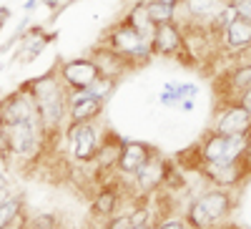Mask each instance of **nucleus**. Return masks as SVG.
<instances>
[{
    "label": "nucleus",
    "instance_id": "nucleus-30",
    "mask_svg": "<svg viewBox=\"0 0 251 229\" xmlns=\"http://www.w3.org/2000/svg\"><path fill=\"white\" fill-rule=\"evenodd\" d=\"M13 18V10L8 5H0V33H3V28L8 26V20Z\"/></svg>",
    "mask_w": 251,
    "mask_h": 229
},
{
    "label": "nucleus",
    "instance_id": "nucleus-15",
    "mask_svg": "<svg viewBox=\"0 0 251 229\" xmlns=\"http://www.w3.org/2000/svg\"><path fill=\"white\" fill-rule=\"evenodd\" d=\"M53 38H55V33H46L40 26H33L30 30H25L23 35H20L15 60H20V63H30L33 58H38L40 53H43V48L50 43Z\"/></svg>",
    "mask_w": 251,
    "mask_h": 229
},
{
    "label": "nucleus",
    "instance_id": "nucleus-34",
    "mask_svg": "<svg viewBox=\"0 0 251 229\" xmlns=\"http://www.w3.org/2000/svg\"><path fill=\"white\" fill-rule=\"evenodd\" d=\"M46 8H53V10H60V5H63V0H40Z\"/></svg>",
    "mask_w": 251,
    "mask_h": 229
},
{
    "label": "nucleus",
    "instance_id": "nucleus-12",
    "mask_svg": "<svg viewBox=\"0 0 251 229\" xmlns=\"http://www.w3.org/2000/svg\"><path fill=\"white\" fill-rule=\"evenodd\" d=\"M214 131L221 136H239V134H251V114L241 106V103H231L226 106L214 123Z\"/></svg>",
    "mask_w": 251,
    "mask_h": 229
},
{
    "label": "nucleus",
    "instance_id": "nucleus-16",
    "mask_svg": "<svg viewBox=\"0 0 251 229\" xmlns=\"http://www.w3.org/2000/svg\"><path fill=\"white\" fill-rule=\"evenodd\" d=\"M224 46L228 51H246L251 46V20L244 15H236L231 23L224 28Z\"/></svg>",
    "mask_w": 251,
    "mask_h": 229
},
{
    "label": "nucleus",
    "instance_id": "nucleus-6",
    "mask_svg": "<svg viewBox=\"0 0 251 229\" xmlns=\"http://www.w3.org/2000/svg\"><path fill=\"white\" fill-rule=\"evenodd\" d=\"M251 134H239V136H221V134H211L203 146H201V159L203 161H236L244 159L246 149H249Z\"/></svg>",
    "mask_w": 251,
    "mask_h": 229
},
{
    "label": "nucleus",
    "instance_id": "nucleus-1",
    "mask_svg": "<svg viewBox=\"0 0 251 229\" xmlns=\"http://www.w3.org/2000/svg\"><path fill=\"white\" fill-rule=\"evenodd\" d=\"M28 91L33 93L35 101V111L43 121V129L48 139L53 141L60 131H66L68 126V101H71V88L63 83L58 66L50 68L43 76H35L28 83Z\"/></svg>",
    "mask_w": 251,
    "mask_h": 229
},
{
    "label": "nucleus",
    "instance_id": "nucleus-28",
    "mask_svg": "<svg viewBox=\"0 0 251 229\" xmlns=\"http://www.w3.org/2000/svg\"><path fill=\"white\" fill-rule=\"evenodd\" d=\"M153 229H188V224L181 217H169V219H161L158 224H153Z\"/></svg>",
    "mask_w": 251,
    "mask_h": 229
},
{
    "label": "nucleus",
    "instance_id": "nucleus-35",
    "mask_svg": "<svg viewBox=\"0 0 251 229\" xmlns=\"http://www.w3.org/2000/svg\"><path fill=\"white\" fill-rule=\"evenodd\" d=\"M244 159H246V164L251 166V141H249V149H246V154H244Z\"/></svg>",
    "mask_w": 251,
    "mask_h": 229
},
{
    "label": "nucleus",
    "instance_id": "nucleus-8",
    "mask_svg": "<svg viewBox=\"0 0 251 229\" xmlns=\"http://www.w3.org/2000/svg\"><path fill=\"white\" fill-rule=\"evenodd\" d=\"M58 73H60L63 83H66L71 91H83L100 76V68L88 56H83V58H71V60H66V63H60Z\"/></svg>",
    "mask_w": 251,
    "mask_h": 229
},
{
    "label": "nucleus",
    "instance_id": "nucleus-3",
    "mask_svg": "<svg viewBox=\"0 0 251 229\" xmlns=\"http://www.w3.org/2000/svg\"><path fill=\"white\" fill-rule=\"evenodd\" d=\"M100 46H106L108 51H113L116 56H121L131 68H133V66L149 63V60L153 58L151 40L143 38L131 23H126V20L116 23V26L106 33V38H103Z\"/></svg>",
    "mask_w": 251,
    "mask_h": 229
},
{
    "label": "nucleus",
    "instance_id": "nucleus-19",
    "mask_svg": "<svg viewBox=\"0 0 251 229\" xmlns=\"http://www.w3.org/2000/svg\"><path fill=\"white\" fill-rule=\"evenodd\" d=\"M18 224H25L23 219V199L8 194L0 199V229H15Z\"/></svg>",
    "mask_w": 251,
    "mask_h": 229
},
{
    "label": "nucleus",
    "instance_id": "nucleus-4",
    "mask_svg": "<svg viewBox=\"0 0 251 229\" xmlns=\"http://www.w3.org/2000/svg\"><path fill=\"white\" fill-rule=\"evenodd\" d=\"M228 212H231V194L226 189H214L199 194L191 206L186 209V224H191L194 229H208L219 224Z\"/></svg>",
    "mask_w": 251,
    "mask_h": 229
},
{
    "label": "nucleus",
    "instance_id": "nucleus-21",
    "mask_svg": "<svg viewBox=\"0 0 251 229\" xmlns=\"http://www.w3.org/2000/svg\"><path fill=\"white\" fill-rule=\"evenodd\" d=\"M126 23H131L143 38H149L151 40V35H153V30H156V23L149 18V10H146V3H136L131 10H128V15L123 18Z\"/></svg>",
    "mask_w": 251,
    "mask_h": 229
},
{
    "label": "nucleus",
    "instance_id": "nucleus-20",
    "mask_svg": "<svg viewBox=\"0 0 251 229\" xmlns=\"http://www.w3.org/2000/svg\"><path fill=\"white\" fill-rule=\"evenodd\" d=\"M118 201H121V192L116 186H103V189L96 194L93 199V214L100 217V219H108L113 214H118Z\"/></svg>",
    "mask_w": 251,
    "mask_h": 229
},
{
    "label": "nucleus",
    "instance_id": "nucleus-18",
    "mask_svg": "<svg viewBox=\"0 0 251 229\" xmlns=\"http://www.w3.org/2000/svg\"><path fill=\"white\" fill-rule=\"evenodd\" d=\"M224 3H226V0H181V8L186 10L188 20L208 26V20H211L224 8Z\"/></svg>",
    "mask_w": 251,
    "mask_h": 229
},
{
    "label": "nucleus",
    "instance_id": "nucleus-22",
    "mask_svg": "<svg viewBox=\"0 0 251 229\" xmlns=\"http://www.w3.org/2000/svg\"><path fill=\"white\" fill-rule=\"evenodd\" d=\"M146 10H149V18L153 20L156 26L176 23V15H178V5L163 3V0H146Z\"/></svg>",
    "mask_w": 251,
    "mask_h": 229
},
{
    "label": "nucleus",
    "instance_id": "nucleus-17",
    "mask_svg": "<svg viewBox=\"0 0 251 229\" xmlns=\"http://www.w3.org/2000/svg\"><path fill=\"white\" fill-rule=\"evenodd\" d=\"M88 58L100 68V76H111V78H121L131 66L126 63L121 56H116L113 51H108L106 46H98L88 53Z\"/></svg>",
    "mask_w": 251,
    "mask_h": 229
},
{
    "label": "nucleus",
    "instance_id": "nucleus-31",
    "mask_svg": "<svg viewBox=\"0 0 251 229\" xmlns=\"http://www.w3.org/2000/svg\"><path fill=\"white\" fill-rule=\"evenodd\" d=\"M236 101H239L241 106H244V109H246V111L251 114V86H249V88H246V91H244V93H241V96L236 98Z\"/></svg>",
    "mask_w": 251,
    "mask_h": 229
},
{
    "label": "nucleus",
    "instance_id": "nucleus-36",
    "mask_svg": "<svg viewBox=\"0 0 251 229\" xmlns=\"http://www.w3.org/2000/svg\"><path fill=\"white\" fill-rule=\"evenodd\" d=\"M163 3H171V5H178V3H181V0H163Z\"/></svg>",
    "mask_w": 251,
    "mask_h": 229
},
{
    "label": "nucleus",
    "instance_id": "nucleus-25",
    "mask_svg": "<svg viewBox=\"0 0 251 229\" xmlns=\"http://www.w3.org/2000/svg\"><path fill=\"white\" fill-rule=\"evenodd\" d=\"M25 229H58V217L55 214H33L28 222H25Z\"/></svg>",
    "mask_w": 251,
    "mask_h": 229
},
{
    "label": "nucleus",
    "instance_id": "nucleus-32",
    "mask_svg": "<svg viewBox=\"0 0 251 229\" xmlns=\"http://www.w3.org/2000/svg\"><path fill=\"white\" fill-rule=\"evenodd\" d=\"M194 106H196V98H183V101L178 103V109H181L183 114H188V111H194Z\"/></svg>",
    "mask_w": 251,
    "mask_h": 229
},
{
    "label": "nucleus",
    "instance_id": "nucleus-29",
    "mask_svg": "<svg viewBox=\"0 0 251 229\" xmlns=\"http://www.w3.org/2000/svg\"><path fill=\"white\" fill-rule=\"evenodd\" d=\"M231 5L236 8V15H244L251 20V0H231Z\"/></svg>",
    "mask_w": 251,
    "mask_h": 229
},
{
    "label": "nucleus",
    "instance_id": "nucleus-14",
    "mask_svg": "<svg viewBox=\"0 0 251 229\" xmlns=\"http://www.w3.org/2000/svg\"><path fill=\"white\" fill-rule=\"evenodd\" d=\"M201 174L208 181H214L216 186L226 189V186H236L241 181L244 166H241V159H236V161H203Z\"/></svg>",
    "mask_w": 251,
    "mask_h": 229
},
{
    "label": "nucleus",
    "instance_id": "nucleus-27",
    "mask_svg": "<svg viewBox=\"0 0 251 229\" xmlns=\"http://www.w3.org/2000/svg\"><path fill=\"white\" fill-rule=\"evenodd\" d=\"M103 229H131V219H128V214H113V217H108V222L103 224Z\"/></svg>",
    "mask_w": 251,
    "mask_h": 229
},
{
    "label": "nucleus",
    "instance_id": "nucleus-5",
    "mask_svg": "<svg viewBox=\"0 0 251 229\" xmlns=\"http://www.w3.org/2000/svg\"><path fill=\"white\" fill-rule=\"evenodd\" d=\"M66 141H68V151L75 161L88 164L96 161L100 151V141L103 134H98L96 121H83V123H68L66 126Z\"/></svg>",
    "mask_w": 251,
    "mask_h": 229
},
{
    "label": "nucleus",
    "instance_id": "nucleus-7",
    "mask_svg": "<svg viewBox=\"0 0 251 229\" xmlns=\"http://www.w3.org/2000/svg\"><path fill=\"white\" fill-rule=\"evenodd\" d=\"M33 116H38V111H35L33 93L28 91L25 83L20 88L10 91L8 96L0 98V126H10V123H18V121H28Z\"/></svg>",
    "mask_w": 251,
    "mask_h": 229
},
{
    "label": "nucleus",
    "instance_id": "nucleus-33",
    "mask_svg": "<svg viewBox=\"0 0 251 229\" xmlns=\"http://www.w3.org/2000/svg\"><path fill=\"white\" fill-rule=\"evenodd\" d=\"M40 5V0H25V5H23V10H25V15H30L35 8Z\"/></svg>",
    "mask_w": 251,
    "mask_h": 229
},
{
    "label": "nucleus",
    "instance_id": "nucleus-26",
    "mask_svg": "<svg viewBox=\"0 0 251 229\" xmlns=\"http://www.w3.org/2000/svg\"><path fill=\"white\" fill-rule=\"evenodd\" d=\"M10 194V179H8V161L5 156H0V199H5Z\"/></svg>",
    "mask_w": 251,
    "mask_h": 229
},
{
    "label": "nucleus",
    "instance_id": "nucleus-13",
    "mask_svg": "<svg viewBox=\"0 0 251 229\" xmlns=\"http://www.w3.org/2000/svg\"><path fill=\"white\" fill-rule=\"evenodd\" d=\"M103 103L100 98H96L91 91H71V101H68V123H83V121H96L103 114Z\"/></svg>",
    "mask_w": 251,
    "mask_h": 229
},
{
    "label": "nucleus",
    "instance_id": "nucleus-11",
    "mask_svg": "<svg viewBox=\"0 0 251 229\" xmlns=\"http://www.w3.org/2000/svg\"><path fill=\"white\" fill-rule=\"evenodd\" d=\"M183 48H186V40H183V30H181L178 23H161V26H156V30L151 35L153 56L174 58V56H181Z\"/></svg>",
    "mask_w": 251,
    "mask_h": 229
},
{
    "label": "nucleus",
    "instance_id": "nucleus-9",
    "mask_svg": "<svg viewBox=\"0 0 251 229\" xmlns=\"http://www.w3.org/2000/svg\"><path fill=\"white\" fill-rule=\"evenodd\" d=\"M166 166H169V161H166L158 151H153V156L146 161L141 169L128 179L133 184V189L138 197H146V194H153L156 189H161L163 184V176H166Z\"/></svg>",
    "mask_w": 251,
    "mask_h": 229
},
{
    "label": "nucleus",
    "instance_id": "nucleus-24",
    "mask_svg": "<svg viewBox=\"0 0 251 229\" xmlns=\"http://www.w3.org/2000/svg\"><path fill=\"white\" fill-rule=\"evenodd\" d=\"M116 83H118V78H111V76H98L91 86L86 88V91H91L96 98H100L103 103H106L111 96H113V91H116Z\"/></svg>",
    "mask_w": 251,
    "mask_h": 229
},
{
    "label": "nucleus",
    "instance_id": "nucleus-2",
    "mask_svg": "<svg viewBox=\"0 0 251 229\" xmlns=\"http://www.w3.org/2000/svg\"><path fill=\"white\" fill-rule=\"evenodd\" d=\"M48 143L50 139L43 129L40 116L3 126V149H5L3 156L8 164H33L43 156Z\"/></svg>",
    "mask_w": 251,
    "mask_h": 229
},
{
    "label": "nucleus",
    "instance_id": "nucleus-10",
    "mask_svg": "<svg viewBox=\"0 0 251 229\" xmlns=\"http://www.w3.org/2000/svg\"><path fill=\"white\" fill-rule=\"evenodd\" d=\"M153 151H156V149L149 146V143H143V141H126V139H123V146H121V151H118V159H116L113 169H116L121 176L131 179V176L141 169V166L153 156Z\"/></svg>",
    "mask_w": 251,
    "mask_h": 229
},
{
    "label": "nucleus",
    "instance_id": "nucleus-37",
    "mask_svg": "<svg viewBox=\"0 0 251 229\" xmlns=\"http://www.w3.org/2000/svg\"><path fill=\"white\" fill-rule=\"evenodd\" d=\"M131 229H153V227H149V224H143V227H131Z\"/></svg>",
    "mask_w": 251,
    "mask_h": 229
},
{
    "label": "nucleus",
    "instance_id": "nucleus-23",
    "mask_svg": "<svg viewBox=\"0 0 251 229\" xmlns=\"http://www.w3.org/2000/svg\"><path fill=\"white\" fill-rule=\"evenodd\" d=\"M161 88H166L171 96H174V101H176V106L183 101V98H196L199 96V86L194 81H169V83H163Z\"/></svg>",
    "mask_w": 251,
    "mask_h": 229
}]
</instances>
